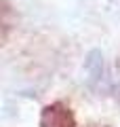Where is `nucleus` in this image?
I'll return each mask as SVG.
<instances>
[{
  "mask_svg": "<svg viewBox=\"0 0 120 127\" xmlns=\"http://www.w3.org/2000/svg\"><path fill=\"white\" fill-rule=\"evenodd\" d=\"M86 74L91 81H99L103 76V55L99 51H91L89 59H86Z\"/></svg>",
  "mask_w": 120,
  "mask_h": 127,
  "instance_id": "nucleus-2",
  "label": "nucleus"
},
{
  "mask_svg": "<svg viewBox=\"0 0 120 127\" xmlns=\"http://www.w3.org/2000/svg\"><path fill=\"white\" fill-rule=\"evenodd\" d=\"M116 95H118V97H120V85L116 87Z\"/></svg>",
  "mask_w": 120,
  "mask_h": 127,
  "instance_id": "nucleus-3",
  "label": "nucleus"
},
{
  "mask_svg": "<svg viewBox=\"0 0 120 127\" xmlns=\"http://www.w3.org/2000/svg\"><path fill=\"white\" fill-rule=\"evenodd\" d=\"M40 127H76L74 114L65 104H49L42 108Z\"/></svg>",
  "mask_w": 120,
  "mask_h": 127,
  "instance_id": "nucleus-1",
  "label": "nucleus"
}]
</instances>
